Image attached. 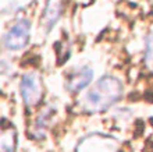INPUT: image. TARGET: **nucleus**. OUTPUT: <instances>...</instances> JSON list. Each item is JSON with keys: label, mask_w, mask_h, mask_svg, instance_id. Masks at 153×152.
<instances>
[{"label": "nucleus", "mask_w": 153, "mask_h": 152, "mask_svg": "<svg viewBox=\"0 0 153 152\" xmlns=\"http://www.w3.org/2000/svg\"><path fill=\"white\" fill-rule=\"evenodd\" d=\"M124 85L114 76H103L95 81L81 99V108L85 113L95 115L111 108L123 98Z\"/></svg>", "instance_id": "nucleus-1"}, {"label": "nucleus", "mask_w": 153, "mask_h": 152, "mask_svg": "<svg viewBox=\"0 0 153 152\" xmlns=\"http://www.w3.org/2000/svg\"><path fill=\"white\" fill-rule=\"evenodd\" d=\"M31 21L28 18H18L7 28L3 35V46L6 50L18 52L28 45L31 39Z\"/></svg>", "instance_id": "nucleus-2"}, {"label": "nucleus", "mask_w": 153, "mask_h": 152, "mask_svg": "<svg viewBox=\"0 0 153 152\" xmlns=\"http://www.w3.org/2000/svg\"><path fill=\"white\" fill-rule=\"evenodd\" d=\"M20 95L27 108H35L42 102L45 95L43 80L38 71H28L21 77Z\"/></svg>", "instance_id": "nucleus-3"}, {"label": "nucleus", "mask_w": 153, "mask_h": 152, "mask_svg": "<svg viewBox=\"0 0 153 152\" xmlns=\"http://www.w3.org/2000/svg\"><path fill=\"white\" fill-rule=\"evenodd\" d=\"M120 140L109 134L91 133L76 144L75 152H120Z\"/></svg>", "instance_id": "nucleus-4"}, {"label": "nucleus", "mask_w": 153, "mask_h": 152, "mask_svg": "<svg viewBox=\"0 0 153 152\" xmlns=\"http://www.w3.org/2000/svg\"><path fill=\"white\" fill-rule=\"evenodd\" d=\"M93 80V70L91 66H81V67L75 68L67 76L65 80V88L71 94H76V92L82 91L86 88L88 85H91Z\"/></svg>", "instance_id": "nucleus-5"}, {"label": "nucleus", "mask_w": 153, "mask_h": 152, "mask_svg": "<svg viewBox=\"0 0 153 152\" xmlns=\"http://www.w3.org/2000/svg\"><path fill=\"white\" fill-rule=\"evenodd\" d=\"M63 14V0H46L42 10L40 25L45 34H49L59 22Z\"/></svg>", "instance_id": "nucleus-6"}, {"label": "nucleus", "mask_w": 153, "mask_h": 152, "mask_svg": "<svg viewBox=\"0 0 153 152\" xmlns=\"http://www.w3.org/2000/svg\"><path fill=\"white\" fill-rule=\"evenodd\" d=\"M54 113H56V108L53 105H49V106H46V108L40 110V113L35 119V123H33V134L35 136L39 137V138L45 136V133L48 130Z\"/></svg>", "instance_id": "nucleus-7"}, {"label": "nucleus", "mask_w": 153, "mask_h": 152, "mask_svg": "<svg viewBox=\"0 0 153 152\" xmlns=\"http://www.w3.org/2000/svg\"><path fill=\"white\" fill-rule=\"evenodd\" d=\"M0 148L1 152H16L17 148V131L11 123L6 124L4 121L1 127V137H0Z\"/></svg>", "instance_id": "nucleus-8"}, {"label": "nucleus", "mask_w": 153, "mask_h": 152, "mask_svg": "<svg viewBox=\"0 0 153 152\" xmlns=\"http://www.w3.org/2000/svg\"><path fill=\"white\" fill-rule=\"evenodd\" d=\"M35 0H0V10L4 16L14 14L29 7Z\"/></svg>", "instance_id": "nucleus-9"}, {"label": "nucleus", "mask_w": 153, "mask_h": 152, "mask_svg": "<svg viewBox=\"0 0 153 152\" xmlns=\"http://www.w3.org/2000/svg\"><path fill=\"white\" fill-rule=\"evenodd\" d=\"M145 63L148 67L153 68V29L145 39Z\"/></svg>", "instance_id": "nucleus-10"}, {"label": "nucleus", "mask_w": 153, "mask_h": 152, "mask_svg": "<svg viewBox=\"0 0 153 152\" xmlns=\"http://www.w3.org/2000/svg\"><path fill=\"white\" fill-rule=\"evenodd\" d=\"M120 152H127V151H123V148H121V149H120Z\"/></svg>", "instance_id": "nucleus-11"}]
</instances>
